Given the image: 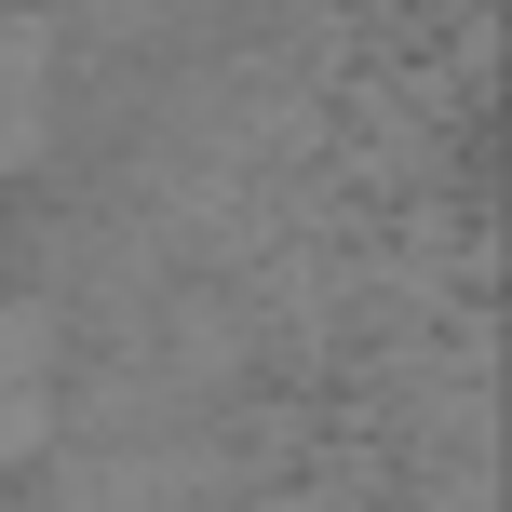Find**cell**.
Masks as SVG:
<instances>
[{
    "mask_svg": "<svg viewBox=\"0 0 512 512\" xmlns=\"http://www.w3.org/2000/svg\"><path fill=\"white\" fill-rule=\"evenodd\" d=\"M54 122H68L54 27H41V14H0V176H27V162L54 149Z\"/></svg>",
    "mask_w": 512,
    "mask_h": 512,
    "instance_id": "1",
    "label": "cell"
},
{
    "mask_svg": "<svg viewBox=\"0 0 512 512\" xmlns=\"http://www.w3.org/2000/svg\"><path fill=\"white\" fill-rule=\"evenodd\" d=\"M41 432H54V324L0 310V472L41 459Z\"/></svg>",
    "mask_w": 512,
    "mask_h": 512,
    "instance_id": "2",
    "label": "cell"
}]
</instances>
